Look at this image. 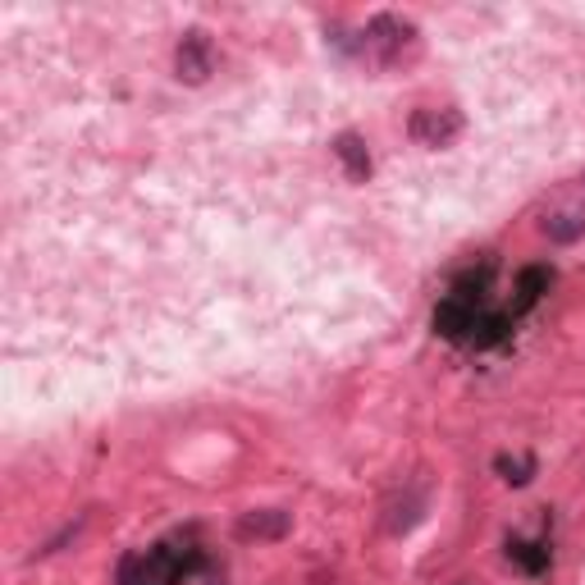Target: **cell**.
<instances>
[{
	"label": "cell",
	"instance_id": "52a82bcc",
	"mask_svg": "<svg viewBox=\"0 0 585 585\" xmlns=\"http://www.w3.org/2000/svg\"><path fill=\"white\" fill-rule=\"evenodd\" d=\"M334 156L343 161V169H348V179H353V183H366V179H371V151H366V142H361L357 133H339Z\"/></svg>",
	"mask_w": 585,
	"mask_h": 585
},
{
	"label": "cell",
	"instance_id": "6da1fadb",
	"mask_svg": "<svg viewBox=\"0 0 585 585\" xmlns=\"http://www.w3.org/2000/svg\"><path fill=\"white\" fill-rule=\"evenodd\" d=\"M411 47H417V28L407 24L398 14H376L371 24H366V37H361V51L380 60V64H398Z\"/></svg>",
	"mask_w": 585,
	"mask_h": 585
},
{
	"label": "cell",
	"instance_id": "30bf717a",
	"mask_svg": "<svg viewBox=\"0 0 585 585\" xmlns=\"http://www.w3.org/2000/svg\"><path fill=\"white\" fill-rule=\"evenodd\" d=\"M504 334H508V316H475V325H471L475 348H489V343H498Z\"/></svg>",
	"mask_w": 585,
	"mask_h": 585
},
{
	"label": "cell",
	"instance_id": "ba28073f",
	"mask_svg": "<svg viewBox=\"0 0 585 585\" xmlns=\"http://www.w3.org/2000/svg\"><path fill=\"white\" fill-rule=\"evenodd\" d=\"M549 270L545 266H531V270H522V279H517V311H526V307H535V297L549 289Z\"/></svg>",
	"mask_w": 585,
	"mask_h": 585
},
{
	"label": "cell",
	"instance_id": "7a4b0ae2",
	"mask_svg": "<svg viewBox=\"0 0 585 585\" xmlns=\"http://www.w3.org/2000/svg\"><path fill=\"white\" fill-rule=\"evenodd\" d=\"M179 576H183V558L169 545H156L119 562V585H179Z\"/></svg>",
	"mask_w": 585,
	"mask_h": 585
},
{
	"label": "cell",
	"instance_id": "5b68a950",
	"mask_svg": "<svg viewBox=\"0 0 585 585\" xmlns=\"http://www.w3.org/2000/svg\"><path fill=\"white\" fill-rule=\"evenodd\" d=\"M475 302H467V297H458L453 293L448 302H440V311H435V330L444 334V339H471V325H475Z\"/></svg>",
	"mask_w": 585,
	"mask_h": 585
},
{
	"label": "cell",
	"instance_id": "8992f818",
	"mask_svg": "<svg viewBox=\"0 0 585 585\" xmlns=\"http://www.w3.org/2000/svg\"><path fill=\"white\" fill-rule=\"evenodd\" d=\"M238 535L243 539H284L289 535V512H279V508L247 512L243 522H238Z\"/></svg>",
	"mask_w": 585,
	"mask_h": 585
},
{
	"label": "cell",
	"instance_id": "3957f363",
	"mask_svg": "<svg viewBox=\"0 0 585 585\" xmlns=\"http://www.w3.org/2000/svg\"><path fill=\"white\" fill-rule=\"evenodd\" d=\"M175 69H179V78H183V82H192V88L211 78L215 55H211L206 33H188V37L179 41V51H175Z\"/></svg>",
	"mask_w": 585,
	"mask_h": 585
},
{
	"label": "cell",
	"instance_id": "9c48e42d",
	"mask_svg": "<svg viewBox=\"0 0 585 585\" xmlns=\"http://www.w3.org/2000/svg\"><path fill=\"white\" fill-rule=\"evenodd\" d=\"M545 233H549V243H576V238L585 233V215L562 211V215H554V220H545Z\"/></svg>",
	"mask_w": 585,
	"mask_h": 585
},
{
	"label": "cell",
	"instance_id": "277c9868",
	"mask_svg": "<svg viewBox=\"0 0 585 585\" xmlns=\"http://www.w3.org/2000/svg\"><path fill=\"white\" fill-rule=\"evenodd\" d=\"M458 133H462L458 111H417V119H411V138L421 147H448Z\"/></svg>",
	"mask_w": 585,
	"mask_h": 585
},
{
	"label": "cell",
	"instance_id": "8fae6325",
	"mask_svg": "<svg viewBox=\"0 0 585 585\" xmlns=\"http://www.w3.org/2000/svg\"><path fill=\"white\" fill-rule=\"evenodd\" d=\"M508 554H512L517 562H522L526 572H545V568H549V554H539V545H522V539H512Z\"/></svg>",
	"mask_w": 585,
	"mask_h": 585
},
{
	"label": "cell",
	"instance_id": "7c38bea8",
	"mask_svg": "<svg viewBox=\"0 0 585 585\" xmlns=\"http://www.w3.org/2000/svg\"><path fill=\"white\" fill-rule=\"evenodd\" d=\"M206 585H225V581L220 576H206Z\"/></svg>",
	"mask_w": 585,
	"mask_h": 585
}]
</instances>
